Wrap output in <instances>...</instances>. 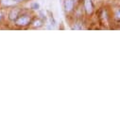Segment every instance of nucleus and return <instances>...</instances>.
Returning a JSON list of instances; mask_svg holds the SVG:
<instances>
[{
  "mask_svg": "<svg viewBox=\"0 0 120 120\" xmlns=\"http://www.w3.org/2000/svg\"><path fill=\"white\" fill-rule=\"evenodd\" d=\"M28 23H29V18L27 16H22L16 20V24L18 26H26Z\"/></svg>",
  "mask_w": 120,
  "mask_h": 120,
  "instance_id": "nucleus-1",
  "label": "nucleus"
},
{
  "mask_svg": "<svg viewBox=\"0 0 120 120\" xmlns=\"http://www.w3.org/2000/svg\"><path fill=\"white\" fill-rule=\"evenodd\" d=\"M84 6H85L86 12H87L88 14H90V13L93 11V4H92V1H91V0H85Z\"/></svg>",
  "mask_w": 120,
  "mask_h": 120,
  "instance_id": "nucleus-2",
  "label": "nucleus"
},
{
  "mask_svg": "<svg viewBox=\"0 0 120 120\" xmlns=\"http://www.w3.org/2000/svg\"><path fill=\"white\" fill-rule=\"evenodd\" d=\"M73 6H74V1H73V0H65V1H64V8H65L66 11H72Z\"/></svg>",
  "mask_w": 120,
  "mask_h": 120,
  "instance_id": "nucleus-3",
  "label": "nucleus"
},
{
  "mask_svg": "<svg viewBox=\"0 0 120 120\" xmlns=\"http://www.w3.org/2000/svg\"><path fill=\"white\" fill-rule=\"evenodd\" d=\"M17 16H18V11H12L10 13V18H11V20L16 19Z\"/></svg>",
  "mask_w": 120,
  "mask_h": 120,
  "instance_id": "nucleus-4",
  "label": "nucleus"
},
{
  "mask_svg": "<svg viewBox=\"0 0 120 120\" xmlns=\"http://www.w3.org/2000/svg\"><path fill=\"white\" fill-rule=\"evenodd\" d=\"M14 0H2V3L4 5H7V6H11V5H13L14 4Z\"/></svg>",
  "mask_w": 120,
  "mask_h": 120,
  "instance_id": "nucleus-5",
  "label": "nucleus"
},
{
  "mask_svg": "<svg viewBox=\"0 0 120 120\" xmlns=\"http://www.w3.org/2000/svg\"><path fill=\"white\" fill-rule=\"evenodd\" d=\"M33 26H42V21L39 20V19H38V20H35L34 23H33Z\"/></svg>",
  "mask_w": 120,
  "mask_h": 120,
  "instance_id": "nucleus-6",
  "label": "nucleus"
},
{
  "mask_svg": "<svg viewBox=\"0 0 120 120\" xmlns=\"http://www.w3.org/2000/svg\"><path fill=\"white\" fill-rule=\"evenodd\" d=\"M81 28H82V26H79V24L75 25V26L72 27V29H81Z\"/></svg>",
  "mask_w": 120,
  "mask_h": 120,
  "instance_id": "nucleus-7",
  "label": "nucleus"
},
{
  "mask_svg": "<svg viewBox=\"0 0 120 120\" xmlns=\"http://www.w3.org/2000/svg\"><path fill=\"white\" fill-rule=\"evenodd\" d=\"M32 8H33L34 10H36V9L39 8V5H38L37 3H34V4H32Z\"/></svg>",
  "mask_w": 120,
  "mask_h": 120,
  "instance_id": "nucleus-8",
  "label": "nucleus"
},
{
  "mask_svg": "<svg viewBox=\"0 0 120 120\" xmlns=\"http://www.w3.org/2000/svg\"><path fill=\"white\" fill-rule=\"evenodd\" d=\"M116 16H117V17H118V18L120 19V10H119V11H117V13H116Z\"/></svg>",
  "mask_w": 120,
  "mask_h": 120,
  "instance_id": "nucleus-9",
  "label": "nucleus"
},
{
  "mask_svg": "<svg viewBox=\"0 0 120 120\" xmlns=\"http://www.w3.org/2000/svg\"><path fill=\"white\" fill-rule=\"evenodd\" d=\"M15 2H22V1H24V0H14Z\"/></svg>",
  "mask_w": 120,
  "mask_h": 120,
  "instance_id": "nucleus-10",
  "label": "nucleus"
}]
</instances>
